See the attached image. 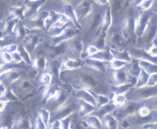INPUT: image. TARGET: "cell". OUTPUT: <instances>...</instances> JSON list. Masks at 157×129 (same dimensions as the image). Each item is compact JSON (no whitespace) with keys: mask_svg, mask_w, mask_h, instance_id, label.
<instances>
[{"mask_svg":"<svg viewBox=\"0 0 157 129\" xmlns=\"http://www.w3.org/2000/svg\"><path fill=\"white\" fill-rule=\"evenodd\" d=\"M1 58H2L3 61L6 62V63H10L12 60V55L10 53H7V52L5 51L1 53Z\"/></svg>","mask_w":157,"mask_h":129,"instance_id":"484cf974","label":"cell"},{"mask_svg":"<svg viewBox=\"0 0 157 129\" xmlns=\"http://www.w3.org/2000/svg\"><path fill=\"white\" fill-rule=\"evenodd\" d=\"M61 122H59V121L56 120L53 122V124H52V128H61Z\"/></svg>","mask_w":157,"mask_h":129,"instance_id":"74e56055","label":"cell"},{"mask_svg":"<svg viewBox=\"0 0 157 129\" xmlns=\"http://www.w3.org/2000/svg\"><path fill=\"white\" fill-rule=\"evenodd\" d=\"M39 116L41 118L42 121L44 122L46 126H47L49 122V118H50V113L48 110L44 108H40L39 109Z\"/></svg>","mask_w":157,"mask_h":129,"instance_id":"2e32d148","label":"cell"},{"mask_svg":"<svg viewBox=\"0 0 157 129\" xmlns=\"http://www.w3.org/2000/svg\"><path fill=\"white\" fill-rule=\"evenodd\" d=\"M125 65H126V63L120 60H114L110 62V67L112 68H114V69H120Z\"/></svg>","mask_w":157,"mask_h":129,"instance_id":"44dd1931","label":"cell"},{"mask_svg":"<svg viewBox=\"0 0 157 129\" xmlns=\"http://www.w3.org/2000/svg\"><path fill=\"white\" fill-rule=\"evenodd\" d=\"M35 126H36L37 128H46V126L44 124L43 121H42L41 118H40V116L38 117L35 120Z\"/></svg>","mask_w":157,"mask_h":129,"instance_id":"4316f807","label":"cell"},{"mask_svg":"<svg viewBox=\"0 0 157 129\" xmlns=\"http://www.w3.org/2000/svg\"><path fill=\"white\" fill-rule=\"evenodd\" d=\"M90 9V4L89 1H84V2L81 3V5L78 7L77 10H76V13H77L78 17H82L85 16L87 13L89 12Z\"/></svg>","mask_w":157,"mask_h":129,"instance_id":"277c9868","label":"cell"},{"mask_svg":"<svg viewBox=\"0 0 157 129\" xmlns=\"http://www.w3.org/2000/svg\"><path fill=\"white\" fill-rule=\"evenodd\" d=\"M52 80V76L51 75L48 73L43 74V75H41L40 77V82H42L44 85H48V84L51 83Z\"/></svg>","mask_w":157,"mask_h":129,"instance_id":"7402d4cb","label":"cell"},{"mask_svg":"<svg viewBox=\"0 0 157 129\" xmlns=\"http://www.w3.org/2000/svg\"><path fill=\"white\" fill-rule=\"evenodd\" d=\"M4 99H6L7 101H17V98L15 95H14V93L12 92L11 91H5L4 93Z\"/></svg>","mask_w":157,"mask_h":129,"instance_id":"603a6c76","label":"cell"},{"mask_svg":"<svg viewBox=\"0 0 157 129\" xmlns=\"http://www.w3.org/2000/svg\"><path fill=\"white\" fill-rule=\"evenodd\" d=\"M87 64L91 68H94L95 70H98L103 71L104 69V65L100 62L97 61V60H92V59H88L87 60Z\"/></svg>","mask_w":157,"mask_h":129,"instance_id":"4fadbf2b","label":"cell"},{"mask_svg":"<svg viewBox=\"0 0 157 129\" xmlns=\"http://www.w3.org/2000/svg\"><path fill=\"white\" fill-rule=\"evenodd\" d=\"M152 2H153V0H146V1L141 5V8L143 9H147L149 8L150 6L152 5Z\"/></svg>","mask_w":157,"mask_h":129,"instance_id":"1f68e13d","label":"cell"},{"mask_svg":"<svg viewBox=\"0 0 157 129\" xmlns=\"http://www.w3.org/2000/svg\"><path fill=\"white\" fill-rule=\"evenodd\" d=\"M104 124L107 128H116L117 126V122L115 118L110 115H104Z\"/></svg>","mask_w":157,"mask_h":129,"instance_id":"8992f818","label":"cell"},{"mask_svg":"<svg viewBox=\"0 0 157 129\" xmlns=\"http://www.w3.org/2000/svg\"><path fill=\"white\" fill-rule=\"evenodd\" d=\"M94 105L91 104L84 101H81V103H80V115H87L94 111Z\"/></svg>","mask_w":157,"mask_h":129,"instance_id":"3957f363","label":"cell"},{"mask_svg":"<svg viewBox=\"0 0 157 129\" xmlns=\"http://www.w3.org/2000/svg\"><path fill=\"white\" fill-rule=\"evenodd\" d=\"M70 47L72 50V53H74L75 55L79 54L81 51V49H82V46H81V43L78 41L72 42Z\"/></svg>","mask_w":157,"mask_h":129,"instance_id":"e0dca14e","label":"cell"},{"mask_svg":"<svg viewBox=\"0 0 157 129\" xmlns=\"http://www.w3.org/2000/svg\"><path fill=\"white\" fill-rule=\"evenodd\" d=\"M76 97L81 98L82 101H85V102L89 103L91 104L92 105H96L97 102H96L95 98L93 97V95H91V93H90L89 92H87L85 90H81V91H78L76 94Z\"/></svg>","mask_w":157,"mask_h":129,"instance_id":"6da1fadb","label":"cell"},{"mask_svg":"<svg viewBox=\"0 0 157 129\" xmlns=\"http://www.w3.org/2000/svg\"><path fill=\"white\" fill-rule=\"evenodd\" d=\"M130 72L132 74V75L133 76H137L140 74L141 72V69H140V66L137 63H134L133 65L130 66Z\"/></svg>","mask_w":157,"mask_h":129,"instance_id":"ffe728a7","label":"cell"},{"mask_svg":"<svg viewBox=\"0 0 157 129\" xmlns=\"http://www.w3.org/2000/svg\"><path fill=\"white\" fill-rule=\"evenodd\" d=\"M12 60L15 63H20V62L23 61V59H22L21 56H20V53H19V52L17 50L16 52H14V53H12Z\"/></svg>","mask_w":157,"mask_h":129,"instance_id":"83f0119b","label":"cell"},{"mask_svg":"<svg viewBox=\"0 0 157 129\" xmlns=\"http://www.w3.org/2000/svg\"><path fill=\"white\" fill-rule=\"evenodd\" d=\"M17 51L20 53V56H21L23 61L25 62L27 64H30L31 63V60H30V55H29V53L24 47L23 46H20L17 48Z\"/></svg>","mask_w":157,"mask_h":129,"instance_id":"8fae6325","label":"cell"},{"mask_svg":"<svg viewBox=\"0 0 157 129\" xmlns=\"http://www.w3.org/2000/svg\"><path fill=\"white\" fill-rule=\"evenodd\" d=\"M33 66H34L35 69L38 70H44L46 67V60L45 57H41V56L37 57L33 62Z\"/></svg>","mask_w":157,"mask_h":129,"instance_id":"52a82bcc","label":"cell"},{"mask_svg":"<svg viewBox=\"0 0 157 129\" xmlns=\"http://www.w3.org/2000/svg\"><path fill=\"white\" fill-rule=\"evenodd\" d=\"M6 105V103L3 101H0V112L4 109Z\"/></svg>","mask_w":157,"mask_h":129,"instance_id":"ab89813d","label":"cell"},{"mask_svg":"<svg viewBox=\"0 0 157 129\" xmlns=\"http://www.w3.org/2000/svg\"><path fill=\"white\" fill-rule=\"evenodd\" d=\"M81 65V62L78 61V60H66V61L63 63V66L62 68L63 69H75V68H77Z\"/></svg>","mask_w":157,"mask_h":129,"instance_id":"30bf717a","label":"cell"},{"mask_svg":"<svg viewBox=\"0 0 157 129\" xmlns=\"http://www.w3.org/2000/svg\"><path fill=\"white\" fill-rule=\"evenodd\" d=\"M157 82V74H154L151 76L149 80H148V86H152Z\"/></svg>","mask_w":157,"mask_h":129,"instance_id":"f1b7e54d","label":"cell"},{"mask_svg":"<svg viewBox=\"0 0 157 129\" xmlns=\"http://www.w3.org/2000/svg\"><path fill=\"white\" fill-rule=\"evenodd\" d=\"M95 1L100 5H104L108 3V0H95Z\"/></svg>","mask_w":157,"mask_h":129,"instance_id":"f35d334b","label":"cell"},{"mask_svg":"<svg viewBox=\"0 0 157 129\" xmlns=\"http://www.w3.org/2000/svg\"><path fill=\"white\" fill-rule=\"evenodd\" d=\"M113 108H114V106H113V105H108L107 103L104 104V105H103V106L100 108V111H99V114H100L101 115H105L106 113H107L113 111Z\"/></svg>","mask_w":157,"mask_h":129,"instance_id":"d6986e66","label":"cell"},{"mask_svg":"<svg viewBox=\"0 0 157 129\" xmlns=\"http://www.w3.org/2000/svg\"><path fill=\"white\" fill-rule=\"evenodd\" d=\"M148 80H149V75H148L147 73L144 72V71H142L141 74L140 75V77H139V82L137 83L138 87H141L143 86L144 85H146L147 83Z\"/></svg>","mask_w":157,"mask_h":129,"instance_id":"ac0fdd59","label":"cell"},{"mask_svg":"<svg viewBox=\"0 0 157 129\" xmlns=\"http://www.w3.org/2000/svg\"><path fill=\"white\" fill-rule=\"evenodd\" d=\"M97 52H98V49L96 46H89L87 49V53L90 55H92Z\"/></svg>","mask_w":157,"mask_h":129,"instance_id":"f546056e","label":"cell"},{"mask_svg":"<svg viewBox=\"0 0 157 129\" xmlns=\"http://www.w3.org/2000/svg\"><path fill=\"white\" fill-rule=\"evenodd\" d=\"M129 86H130V85H120V86H119L118 88H117V89L116 90V93H117V94L123 93H125L128 89Z\"/></svg>","mask_w":157,"mask_h":129,"instance_id":"4dcf8cb0","label":"cell"},{"mask_svg":"<svg viewBox=\"0 0 157 129\" xmlns=\"http://www.w3.org/2000/svg\"><path fill=\"white\" fill-rule=\"evenodd\" d=\"M115 103L117 105H123L125 102V97L123 95H122L121 94H118L117 95H116L114 98Z\"/></svg>","mask_w":157,"mask_h":129,"instance_id":"d4e9b609","label":"cell"},{"mask_svg":"<svg viewBox=\"0 0 157 129\" xmlns=\"http://www.w3.org/2000/svg\"><path fill=\"white\" fill-rule=\"evenodd\" d=\"M111 52L113 55L115 57V58L121 60H126V61H130V56H129L128 53L126 52H119L116 51V50H111Z\"/></svg>","mask_w":157,"mask_h":129,"instance_id":"5bb4252c","label":"cell"},{"mask_svg":"<svg viewBox=\"0 0 157 129\" xmlns=\"http://www.w3.org/2000/svg\"><path fill=\"white\" fill-rule=\"evenodd\" d=\"M149 113V111L148 108H141L140 110H139V114L141 115V116H147Z\"/></svg>","mask_w":157,"mask_h":129,"instance_id":"e575fe53","label":"cell"},{"mask_svg":"<svg viewBox=\"0 0 157 129\" xmlns=\"http://www.w3.org/2000/svg\"><path fill=\"white\" fill-rule=\"evenodd\" d=\"M115 80L118 84L125 83L128 80H129V77L128 76L126 71L123 69H117L115 73Z\"/></svg>","mask_w":157,"mask_h":129,"instance_id":"7a4b0ae2","label":"cell"},{"mask_svg":"<svg viewBox=\"0 0 157 129\" xmlns=\"http://www.w3.org/2000/svg\"><path fill=\"white\" fill-rule=\"evenodd\" d=\"M17 48H18V47H17L16 45H10L7 46V47L4 49V50H5V52H7V53H14V52L17 51Z\"/></svg>","mask_w":157,"mask_h":129,"instance_id":"836d02e7","label":"cell"},{"mask_svg":"<svg viewBox=\"0 0 157 129\" xmlns=\"http://www.w3.org/2000/svg\"><path fill=\"white\" fill-rule=\"evenodd\" d=\"M19 77L18 72H15V71H10V72H7L4 75V85L6 84H10L12 82L17 80V79ZM3 82V83H4Z\"/></svg>","mask_w":157,"mask_h":129,"instance_id":"9c48e42d","label":"cell"},{"mask_svg":"<svg viewBox=\"0 0 157 129\" xmlns=\"http://www.w3.org/2000/svg\"><path fill=\"white\" fill-rule=\"evenodd\" d=\"M87 122L88 124V125L89 126L92 127V128H100L102 126L100 119L97 116H94V115H90V116H89L87 119Z\"/></svg>","mask_w":157,"mask_h":129,"instance_id":"ba28073f","label":"cell"},{"mask_svg":"<svg viewBox=\"0 0 157 129\" xmlns=\"http://www.w3.org/2000/svg\"><path fill=\"white\" fill-rule=\"evenodd\" d=\"M59 91V88L56 85H52V86H49L47 88V89L45 91L44 95L46 98L49 99L51 97H53L55 94L57 93Z\"/></svg>","mask_w":157,"mask_h":129,"instance_id":"9a60e30c","label":"cell"},{"mask_svg":"<svg viewBox=\"0 0 157 129\" xmlns=\"http://www.w3.org/2000/svg\"><path fill=\"white\" fill-rule=\"evenodd\" d=\"M149 53H150L152 55L154 56L157 55V46H153L152 48L149 50Z\"/></svg>","mask_w":157,"mask_h":129,"instance_id":"8d00e7d4","label":"cell"},{"mask_svg":"<svg viewBox=\"0 0 157 129\" xmlns=\"http://www.w3.org/2000/svg\"><path fill=\"white\" fill-rule=\"evenodd\" d=\"M5 91H6V89H5V87H4V83L0 80V96L4 95Z\"/></svg>","mask_w":157,"mask_h":129,"instance_id":"d590c367","label":"cell"},{"mask_svg":"<svg viewBox=\"0 0 157 129\" xmlns=\"http://www.w3.org/2000/svg\"><path fill=\"white\" fill-rule=\"evenodd\" d=\"M65 1H72V0H64Z\"/></svg>","mask_w":157,"mask_h":129,"instance_id":"60d3db41","label":"cell"},{"mask_svg":"<svg viewBox=\"0 0 157 129\" xmlns=\"http://www.w3.org/2000/svg\"><path fill=\"white\" fill-rule=\"evenodd\" d=\"M91 57H92V59H96V60H101L108 61V60H112L113 55H112L111 53H110L109 52L101 51L97 52L96 53H94V55H91Z\"/></svg>","mask_w":157,"mask_h":129,"instance_id":"5b68a950","label":"cell"},{"mask_svg":"<svg viewBox=\"0 0 157 129\" xmlns=\"http://www.w3.org/2000/svg\"><path fill=\"white\" fill-rule=\"evenodd\" d=\"M110 24H111V13H110V8L109 7L107 9V11H106L105 15H104V20H103V31H107L109 27H110Z\"/></svg>","mask_w":157,"mask_h":129,"instance_id":"7c38bea8","label":"cell"},{"mask_svg":"<svg viewBox=\"0 0 157 129\" xmlns=\"http://www.w3.org/2000/svg\"><path fill=\"white\" fill-rule=\"evenodd\" d=\"M95 100H96L97 103L100 106L104 105V104L108 103V101H109V100L107 99L106 97L102 96V95H97V96H96Z\"/></svg>","mask_w":157,"mask_h":129,"instance_id":"cb8c5ba5","label":"cell"},{"mask_svg":"<svg viewBox=\"0 0 157 129\" xmlns=\"http://www.w3.org/2000/svg\"><path fill=\"white\" fill-rule=\"evenodd\" d=\"M69 124H70V120L69 118H65V119L62 120L61 122V128H68L69 126Z\"/></svg>","mask_w":157,"mask_h":129,"instance_id":"d6a6232c","label":"cell"}]
</instances>
